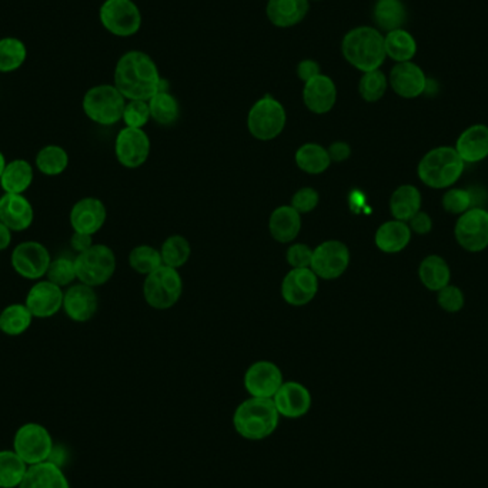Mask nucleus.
I'll use <instances>...</instances> for the list:
<instances>
[{
	"label": "nucleus",
	"instance_id": "obj_1",
	"mask_svg": "<svg viewBox=\"0 0 488 488\" xmlns=\"http://www.w3.org/2000/svg\"><path fill=\"white\" fill-rule=\"evenodd\" d=\"M113 81L126 100L148 101L163 89L158 64L140 51L128 52L119 59Z\"/></svg>",
	"mask_w": 488,
	"mask_h": 488
},
{
	"label": "nucleus",
	"instance_id": "obj_2",
	"mask_svg": "<svg viewBox=\"0 0 488 488\" xmlns=\"http://www.w3.org/2000/svg\"><path fill=\"white\" fill-rule=\"evenodd\" d=\"M341 53L347 63L363 73L378 71L388 59L384 34L376 27H354L344 34Z\"/></svg>",
	"mask_w": 488,
	"mask_h": 488
},
{
	"label": "nucleus",
	"instance_id": "obj_3",
	"mask_svg": "<svg viewBox=\"0 0 488 488\" xmlns=\"http://www.w3.org/2000/svg\"><path fill=\"white\" fill-rule=\"evenodd\" d=\"M280 415L272 398L250 397L240 403L233 416V426L240 437L260 441L279 427Z\"/></svg>",
	"mask_w": 488,
	"mask_h": 488
},
{
	"label": "nucleus",
	"instance_id": "obj_4",
	"mask_svg": "<svg viewBox=\"0 0 488 488\" xmlns=\"http://www.w3.org/2000/svg\"><path fill=\"white\" fill-rule=\"evenodd\" d=\"M465 163L455 148L441 146L426 153L418 163V177L431 189L452 187L464 172Z\"/></svg>",
	"mask_w": 488,
	"mask_h": 488
},
{
	"label": "nucleus",
	"instance_id": "obj_5",
	"mask_svg": "<svg viewBox=\"0 0 488 488\" xmlns=\"http://www.w3.org/2000/svg\"><path fill=\"white\" fill-rule=\"evenodd\" d=\"M126 99L115 84H98L83 96L81 108L84 115L100 126H113L123 118Z\"/></svg>",
	"mask_w": 488,
	"mask_h": 488
},
{
	"label": "nucleus",
	"instance_id": "obj_6",
	"mask_svg": "<svg viewBox=\"0 0 488 488\" xmlns=\"http://www.w3.org/2000/svg\"><path fill=\"white\" fill-rule=\"evenodd\" d=\"M286 123V109L270 95L259 99L247 115L250 135L260 142H270L279 138L283 133Z\"/></svg>",
	"mask_w": 488,
	"mask_h": 488
},
{
	"label": "nucleus",
	"instance_id": "obj_7",
	"mask_svg": "<svg viewBox=\"0 0 488 488\" xmlns=\"http://www.w3.org/2000/svg\"><path fill=\"white\" fill-rule=\"evenodd\" d=\"M116 254L106 244H93L91 249L74 257L79 282L91 287L108 283L116 272Z\"/></svg>",
	"mask_w": 488,
	"mask_h": 488
},
{
	"label": "nucleus",
	"instance_id": "obj_8",
	"mask_svg": "<svg viewBox=\"0 0 488 488\" xmlns=\"http://www.w3.org/2000/svg\"><path fill=\"white\" fill-rule=\"evenodd\" d=\"M183 293V280L179 270L163 264L153 273L146 276L143 297L146 303L155 310L172 309Z\"/></svg>",
	"mask_w": 488,
	"mask_h": 488
},
{
	"label": "nucleus",
	"instance_id": "obj_9",
	"mask_svg": "<svg viewBox=\"0 0 488 488\" xmlns=\"http://www.w3.org/2000/svg\"><path fill=\"white\" fill-rule=\"evenodd\" d=\"M14 450L27 465L51 460L53 453V438L44 426L26 423L14 433Z\"/></svg>",
	"mask_w": 488,
	"mask_h": 488
},
{
	"label": "nucleus",
	"instance_id": "obj_10",
	"mask_svg": "<svg viewBox=\"0 0 488 488\" xmlns=\"http://www.w3.org/2000/svg\"><path fill=\"white\" fill-rule=\"evenodd\" d=\"M99 19L109 33L118 37L135 36L142 27V12L133 0H105Z\"/></svg>",
	"mask_w": 488,
	"mask_h": 488
},
{
	"label": "nucleus",
	"instance_id": "obj_11",
	"mask_svg": "<svg viewBox=\"0 0 488 488\" xmlns=\"http://www.w3.org/2000/svg\"><path fill=\"white\" fill-rule=\"evenodd\" d=\"M350 250L340 240H326L313 249L310 269L319 279H340L350 266Z\"/></svg>",
	"mask_w": 488,
	"mask_h": 488
},
{
	"label": "nucleus",
	"instance_id": "obj_12",
	"mask_svg": "<svg viewBox=\"0 0 488 488\" xmlns=\"http://www.w3.org/2000/svg\"><path fill=\"white\" fill-rule=\"evenodd\" d=\"M12 267L19 276L26 280L43 279L51 266L49 250L42 243L29 240L14 247L11 256Z\"/></svg>",
	"mask_w": 488,
	"mask_h": 488
},
{
	"label": "nucleus",
	"instance_id": "obj_13",
	"mask_svg": "<svg viewBox=\"0 0 488 488\" xmlns=\"http://www.w3.org/2000/svg\"><path fill=\"white\" fill-rule=\"evenodd\" d=\"M152 150L150 138L143 129L123 128L115 140L118 162L126 168L142 167Z\"/></svg>",
	"mask_w": 488,
	"mask_h": 488
},
{
	"label": "nucleus",
	"instance_id": "obj_14",
	"mask_svg": "<svg viewBox=\"0 0 488 488\" xmlns=\"http://www.w3.org/2000/svg\"><path fill=\"white\" fill-rule=\"evenodd\" d=\"M455 240L467 252L477 253L488 247V212L472 207L455 223Z\"/></svg>",
	"mask_w": 488,
	"mask_h": 488
},
{
	"label": "nucleus",
	"instance_id": "obj_15",
	"mask_svg": "<svg viewBox=\"0 0 488 488\" xmlns=\"http://www.w3.org/2000/svg\"><path fill=\"white\" fill-rule=\"evenodd\" d=\"M243 383L250 397L273 398L284 383L283 373L273 361L260 360L247 368Z\"/></svg>",
	"mask_w": 488,
	"mask_h": 488
},
{
	"label": "nucleus",
	"instance_id": "obj_16",
	"mask_svg": "<svg viewBox=\"0 0 488 488\" xmlns=\"http://www.w3.org/2000/svg\"><path fill=\"white\" fill-rule=\"evenodd\" d=\"M319 280L310 267L290 269L282 282V297L290 306H307L319 293Z\"/></svg>",
	"mask_w": 488,
	"mask_h": 488
},
{
	"label": "nucleus",
	"instance_id": "obj_17",
	"mask_svg": "<svg viewBox=\"0 0 488 488\" xmlns=\"http://www.w3.org/2000/svg\"><path fill=\"white\" fill-rule=\"evenodd\" d=\"M64 292L62 287L46 280H37L27 292L26 304L33 319H51L63 309Z\"/></svg>",
	"mask_w": 488,
	"mask_h": 488
},
{
	"label": "nucleus",
	"instance_id": "obj_18",
	"mask_svg": "<svg viewBox=\"0 0 488 488\" xmlns=\"http://www.w3.org/2000/svg\"><path fill=\"white\" fill-rule=\"evenodd\" d=\"M427 76L415 62L396 63L388 76V84L396 95L403 99H416L427 91Z\"/></svg>",
	"mask_w": 488,
	"mask_h": 488
},
{
	"label": "nucleus",
	"instance_id": "obj_19",
	"mask_svg": "<svg viewBox=\"0 0 488 488\" xmlns=\"http://www.w3.org/2000/svg\"><path fill=\"white\" fill-rule=\"evenodd\" d=\"M273 400L280 417L300 418L306 416L311 408V394L309 388L297 381H284Z\"/></svg>",
	"mask_w": 488,
	"mask_h": 488
},
{
	"label": "nucleus",
	"instance_id": "obj_20",
	"mask_svg": "<svg viewBox=\"0 0 488 488\" xmlns=\"http://www.w3.org/2000/svg\"><path fill=\"white\" fill-rule=\"evenodd\" d=\"M99 297L95 287L79 283L64 292L63 310L66 316L76 323H86L98 313Z\"/></svg>",
	"mask_w": 488,
	"mask_h": 488
},
{
	"label": "nucleus",
	"instance_id": "obj_21",
	"mask_svg": "<svg viewBox=\"0 0 488 488\" xmlns=\"http://www.w3.org/2000/svg\"><path fill=\"white\" fill-rule=\"evenodd\" d=\"M108 210L98 197H84L74 203L71 210V226L73 232L96 234L105 226Z\"/></svg>",
	"mask_w": 488,
	"mask_h": 488
},
{
	"label": "nucleus",
	"instance_id": "obj_22",
	"mask_svg": "<svg viewBox=\"0 0 488 488\" xmlns=\"http://www.w3.org/2000/svg\"><path fill=\"white\" fill-rule=\"evenodd\" d=\"M304 106L314 115H326L333 110L337 101V86L327 74H319L306 81L303 88Z\"/></svg>",
	"mask_w": 488,
	"mask_h": 488
},
{
	"label": "nucleus",
	"instance_id": "obj_23",
	"mask_svg": "<svg viewBox=\"0 0 488 488\" xmlns=\"http://www.w3.org/2000/svg\"><path fill=\"white\" fill-rule=\"evenodd\" d=\"M33 206L24 195L5 193L0 197V222L5 223L12 232H24L33 225Z\"/></svg>",
	"mask_w": 488,
	"mask_h": 488
},
{
	"label": "nucleus",
	"instance_id": "obj_24",
	"mask_svg": "<svg viewBox=\"0 0 488 488\" xmlns=\"http://www.w3.org/2000/svg\"><path fill=\"white\" fill-rule=\"evenodd\" d=\"M310 0H269L266 6L270 24L287 29L301 24L309 14Z\"/></svg>",
	"mask_w": 488,
	"mask_h": 488
},
{
	"label": "nucleus",
	"instance_id": "obj_25",
	"mask_svg": "<svg viewBox=\"0 0 488 488\" xmlns=\"http://www.w3.org/2000/svg\"><path fill=\"white\" fill-rule=\"evenodd\" d=\"M269 232L282 244L294 242L301 232V215L290 205L279 206L270 215Z\"/></svg>",
	"mask_w": 488,
	"mask_h": 488
},
{
	"label": "nucleus",
	"instance_id": "obj_26",
	"mask_svg": "<svg viewBox=\"0 0 488 488\" xmlns=\"http://www.w3.org/2000/svg\"><path fill=\"white\" fill-rule=\"evenodd\" d=\"M464 163H478L488 158V126L474 125L465 129L455 143Z\"/></svg>",
	"mask_w": 488,
	"mask_h": 488
},
{
	"label": "nucleus",
	"instance_id": "obj_27",
	"mask_svg": "<svg viewBox=\"0 0 488 488\" xmlns=\"http://www.w3.org/2000/svg\"><path fill=\"white\" fill-rule=\"evenodd\" d=\"M19 488H71L69 480L56 463L29 465Z\"/></svg>",
	"mask_w": 488,
	"mask_h": 488
},
{
	"label": "nucleus",
	"instance_id": "obj_28",
	"mask_svg": "<svg viewBox=\"0 0 488 488\" xmlns=\"http://www.w3.org/2000/svg\"><path fill=\"white\" fill-rule=\"evenodd\" d=\"M411 233L407 223L394 219L378 227L374 242L381 252L394 254L403 252L410 244Z\"/></svg>",
	"mask_w": 488,
	"mask_h": 488
},
{
	"label": "nucleus",
	"instance_id": "obj_29",
	"mask_svg": "<svg viewBox=\"0 0 488 488\" xmlns=\"http://www.w3.org/2000/svg\"><path fill=\"white\" fill-rule=\"evenodd\" d=\"M33 166L24 158H14L6 163L0 177V187L9 195H24L33 183Z\"/></svg>",
	"mask_w": 488,
	"mask_h": 488
},
{
	"label": "nucleus",
	"instance_id": "obj_30",
	"mask_svg": "<svg viewBox=\"0 0 488 488\" xmlns=\"http://www.w3.org/2000/svg\"><path fill=\"white\" fill-rule=\"evenodd\" d=\"M373 21L376 29L388 32L403 29L407 21V9L401 0H378L374 5Z\"/></svg>",
	"mask_w": 488,
	"mask_h": 488
},
{
	"label": "nucleus",
	"instance_id": "obj_31",
	"mask_svg": "<svg viewBox=\"0 0 488 488\" xmlns=\"http://www.w3.org/2000/svg\"><path fill=\"white\" fill-rule=\"evenodd\" d=\"M294 162L307 175H321L330 167L331 160L327 148L319 143H304L294 155Z\"/></svg>",
	"mask_w": 488,
	"mask_h": 488
},
{
	"label": "nucleus",
	"instance_id": "obj_32",
	"mask_svg": "<svg viewBox=\"0 0 488 488\" xmlns=\"http://www.w3.org/2000/svg\"><path fill=\"white\" fill-rule=\"evenodd\" d=\"M421 210V193L416 186L403 185L390 197V212L394 219L407 223Z\"/></svg>",
	"mask_w": 488,
	"mask_h": 488
},
{
	"label": "nucleus",
	"instance_id": "obj_33",
	"mask_svg": "<svg viewBox=\"0 0 488 488\" xmlns=\"http://www.w3.org/2000/svg\"><path fill=\"white\" fill-rule=\"evenodd\" d=\"M386 56L396 63L413 62L417 54V42L406 29H396L384 34Z\"/></svg>",
	"mask_w": 488,
	"mask_h": 488
},
{
	"label": "nucleus",
	"instance_id": "obj_34",
	"mask_svg": "<svg viewBox=\"0 0 488 488\" xmlns=\"http://www.w3.org/2000/svg\"><path fill=\"white\" fill-rule=\"evenodd\" d=\"M418 277H420L421 283L425 284L426 289L431 290V292H440L450 283L452 272L443 257L433 254V256L426 257L420 263Z\"/></svg>",
	"mask_w": 488,
	"mask_h": 488
},
{
	"label": "nucleus",
	"instance_id": "obj_35",
	"mask_svg": "<svg viewBox=\"0 0 488 488\" xmlns=\"http://www.w3.org/2000/svg\"><path fill=\"white\" fill-rule=\"evenodd\" d=\"M31 311L27 309L26 304L14 303L2 310L0 313V326H2V333L6 336L17 337L26 333L29 327L32 326Z\"/></svg>",
	"mask_w": 488,
	"mask_h": 488
},
{
	"label": "nucleus",
	"instance_id": "obj_36",
	"mask_svg": "<svg viewBox=\"0 0 488 488\" xmlns=\"http://www.w3.org/2000/svg\"><path fill=\"white\" fill-rule=\"evenodd\" d=\"M34 165L42 175L54 177L66 172L69 166V155L63 148L56 145L44 146L34 158Z\"/></svg>",
	"mask_w": 488,
	"mask_h": 488
},
{
	"label": "nucleus",
	"instance_id": "obj_37",
	"mask_svg": "<svg viewBox=\"0 0 488 488\" xmlns=\"http://www.w3.org/2000/svg\"><path fill=\"white\" fill-rule=\"evenodd\" d=\"M150 109V118L162 126H170L180 116L179 101L167 91H158L150 100L148 101Z\"/></svg>",
	"mask_w": 488,
	"mask_h": 488
},
{
	"label": "nucleus",
	"instance_id": "obj_38",
	"mask_svg": "<svg viewBox=\"0 0 488 488\" xmlns=\"http://www.w3.org/2000/svg\"><path fill=\"white\" fill-rule=\"evenodd\" d=\"M29 465L14 450L0 452V488H19Z\"/></svg>",
	"mask_w": 488,
	"mask_h": 488
},
{
	"label": "nucleus",
	"instance_id": "obj_39",
	"mask_svg": "<svg viewBox=\"0 0 488 488\" xmlns=\"http://www.w3.org/2000/svg\"><path fill=\"white\" fill-rule=\"evenodd\" d=\"M27 58L26 44L17 37L0 39V73H12L24 66Z\"/></svg>",
	"mask_w": 488,
	"mask_h": 488
},
{
	"label": "nucleus",
	"instance_id": "obj_40",
	"mask_svg": "<svg viewBox=\"0 0 488 488\" xmlns=\"http://www.w3.org/2000/svg\"><path fill=\"white\" fill-rule=\"evenodd\" d=\"M160 256L165 266L179 270L192 256L189 240L180 234L167 237L160 247Z\"/></svg>",
	"mask_w": 488,
	"mask_h": 488
},
{
	"label": "nucleus",
	"instance_id": "obj_41",
	"mask_svg": "<svg viewBox=\"0 0 488 488\" xmlns=\"http://www.w3.org/2000/svg\"><path fill=\"white\" fill-rule=\"evenodd\" d=\"M129 264H130L131 269L135 270L136 273L148 276L158 267L163 266L160 250L148 246V244L136 246L129 254Z\"/></svg>",
	"mask_w": 488,
	"mask_h": 488
},
{
	"label": "nucleus",
	"instance_id": "obj_42",
	"mask_svg": "<svg viewBox=\"0 0 488 488\" xmlns=\"http://www.w3.org/2000/svg\"><path fill=\"white\" fill-rule=\"evenodd\" d=\"M388 88V79L380 69L366 72L359 81V93L368 103H376L383 99Z\"/></svg>",
	"mask_w": 488,
	"mask_h": 488
},
{
	"label": "nucleus",
	"instance_id": "obj_43",
	"mask_svg": "<svg viewBox=\"0 0 488 488\" xmlns=\"http://www.w3.org/2000/svg\"><path fill=\"white\" fill-rule=\"evenodd\" d=\"M46 279L56 284V286L62 287V289L72 286L74 280L78 279L76 267H74V259L61 256L56 260H52L48 273H46Z\"/></svg>",
	"mask_w": 488,
	"mask_h": 488
},
{
	"label": "nucleus",
	"instance_id": "obj_44",
	"mask_svg": "<svg viewBox=\"0 0 488 488\" xmlns=\"http://www.w3.org/2000/svg\"><path fill=\"white\" fill-rule=\"evenodd\" d=\"M150 109L148 103L145 100H129L126 101L123 118L126 128L143 129L150 120Z\"/></svg>",
	"mask_w": 488,
	"mask_h": 488
},
{
	"label": "nucleus",
	"instance_id": "obj_45",
	"mask_svg": "<svg viewBox=\"0 0 488 488\" xmlns=\"http://www.w3.org/2000/svg\"><path fill=\"white\" fill-rule=\"evenodd\" d=\"M472 193L464 189H450L443 196V207L450 215H460L472 209Z\"/></svg>",
	"mask_w": 488,
	"mask_h": 488
},
{
	"label": "nucleus",
	"instance_id": "obj_46",
	"mask_svg": "<svg viewBox=\"0 0 488 488\" xmlns=\"http://www.w3.org/2000/svg\"><path fill=\"white\" fill-rule=\"evenodd\" d=\"M319 202H321V195H319L316 189H313V187H301V189L294 193L290 206L294 210H297L300 215H303L316 210Z\"/></svg>",
	"mask_w": 488,
	"mask_h": 488
},
{
	"label": "nucleus",
	"instance_id": "obj_47",
	"mask_svg": "<svg viewBox=\"0 0 488 488\" xmlns=\"http://www.w3.org/2000/svg\"><path fill=\"white\" fill-rule=\"evenodd\" d=\"M438 304L447 313H457L464 306V294L455 286H445L438 292Z\"/></svg>",
	"mask_w": 488,
	"mask_h": 488
},
{
	"label": "nucleus",
	"instance_id": "obj_48",
	"mask_svg": "<svg viewBox=\"0 0 488 488\" xmlns=\"http://www.w3.org/2000/svg\"><path fill=\"white\" fill-rule=\"evenodd\" d=\"M313 259V249L304 243H294L286 252V262L292 269H307Z\"/></svg>",
	"mask_w": 488,
	"mask_h": 488
},
{
	"label": "nucleus",
	"instance_id": "obj_49",
	"mask_svg": "<svg viewBox=\"0 0 488 488\" xmlns=\"http://www.w3.org/2000/svg\"><path fill=\"white\" fill-rule=\"evenodd\" d=\"M296 73L297 78L306 83V81H311V79L321 74V64L317 63L313 59H306V61H301L297 64Z\"/></svg>",
	"mask_w": 488,
	"mask_h": 488
},
{
	"label": "nucleus",
	"instance_id": "obj_50",
	"mask_svg": "<svg viewBox=\"0 0 488 488\" xmlns=\"http://www.w3.org/2000/svg\"><path fill=\"white\" fill-rule=\"evenodd\" d=\"M408 226H410L411 232L417 233V234H428L433 229V220L427 213L420 210L417 215H413L408 220Z\"/></svg>",
	"mask_w": 488,
	"mask_h": 488
},
{
	"label": "nucleus",
	"instance_id": "obj_51",
	"mask_svg": "<svg viewBox=\"0 0 488 488\" xmlns=\"http://www.w3.org/2000/svg\"><path fill=\"white\" fill-rule=\"evenodd\" d=\"M329 156H330L331 163H343L351 156V148L349 143L336 142L327 148Z\"/></svg>",
	"mask_w": 488,
	"mask_h": 488
},
{
	"label": "nucleus",
	"instance_id": "obj_52",
	"mask_svg": "<svg viewBox=\"0 0 488 488\" xmlns=\"http://www.w3.org/2000/svg\"><path fill=\"white\" fill-rule=\"evenodd\" d=\"M71 246L74 252L81 254V253L86 252L93 246V236L91 234H84V233L74 232L71 237Z\"/></svg>",
	"mask_w": 488,
	"mask_h": 488
},
{
	"label": "nucleus",
	"instance_id": "obj_53",
	"mask_svg": "<svg viewBox=\"0 0 488 488\" xmlns=\"http://www.w3.org/2000/svg\"><path fill=\"white\" fill-rule=\"evenodd\" d=\"M12 230L5 225V223L0 222V252L9 249L12 244Z\"/></svg>",
	"mask_w": 488,
	"mask_h": 488
},
{
	"label": "nucleus",
	"instance_id": "obj_54",
	"mask_svg": "<svg viewBox=\"0 0 488 488\" xmlns=\"http://www.w3.org/2000/svg\"><path fill=\"white\" fill-rule=\"evenodd\" d=\"M6 163L4 153L0 152V177H2V173H4L5 167H6Z\"/></svg>",
	"mask_w": 488,
	"mask_h": 488
},
{
	"label": "nucleus",
	"instance_id": "obj_55",
	"mask_svg": "<svg viewBox=\"0 0 488 488\" xmlns=\"http://www.w3.org/2000/svg\"><path fill=\"white\" fill-rule=\"evenodd\" d=\"M313 2H321V0H313Z\"/></svg>",
	"mask_w": 488,
	"mask_h": 488
},
{
	"label": "nucleus",
	"instance_id": "obj_56",
	"mask_svg": "<svg viewBox=\"0 0 488 488\" xmlns=\"http://www.w3.org/2000/svg\"><path fill=\"white\" fill-rule=\"evenodd\" d=\"M0 331H2V326H0Z\"/></svg>",
	"mask_w": 488,
	"mask_h": 488
}]
</instances>
